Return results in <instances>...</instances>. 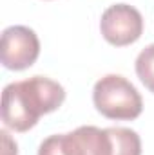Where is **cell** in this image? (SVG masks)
Wrapping results in <instances>:
<instances>
[{
    "label": "cell",
    "mask_w": 154,
    "mask_h": 155,
    "mask_svg": "<svg viewBox=\"0 0 154 155\" xmlns=\"http://www.w3.org/2000/svg\"><path fill=\"white\" fill-rule=\"evenodd\" d=\"M65 101V88L45 76L13 81L2 92V121L15 132L31 130L40 117L51 114Z\"/></svg>",
    "instance_id": "1"
},
{
    "label": "cell",
    "mask_w": 154,
    "mask_h": 155,
    "mask_svg": "<svg viewBox=\"0 0 154 155\" xmlns=\"http://www.w3.org/2000/svg\"><path fill=\"white\" fill-rule=\"evenodd\" d=\"M93 103L103 117L114 121H132L143 110L138 88L120 74H107L94 83Z\"/></svg>",
    "instance_id": "2"
},
{
    "label": "cell",
    "mask_w": 154,
    "mask_h": 155,
    "mask_svg": "<svg viewBox=\"0 0 154 155\" xmlns=\"http://www.w3.org/2000/svg\"><path fill=\"white\" fill-rule=\"evenodd\" d=\"M38 155H105V134L98 126H80L69 134H54L40 143Z\"/></svg>",
    "instance_id": "3"
},
{
    "label": "cell",
    "mask_w": 154,
    "mask_h": 155,
    "mask_svg": "<svg viewBox=\"0 0 154 155\" xmlns=\"http://www.w3.org/2000/svg\"><path fill=\"white\" fill-rule=\"evenodd\" d=\"M100 31L107 43L114 47H125L138 41L143 33L142 13L129 4L109 5L102 13Z\"/></svg>",
    "instance_id": "4"
},
{
    "label": "cell",
    "mask_w": 154,
    "mask_h": 155,
    "mask_svg": "<svg viewBox=\"0 0 154 155\" xmlns=\"http://www.w3.org/2000/svg\"><path fill=\"white\" fill-rule=\"evenodd\" d=\"M40 56V40L26 25H11L4 29L0 40V60L9 71H26Z\"/></svg>",
    "instance_id": "5"
},
{
    "label": "cell",
    "mask_w": 154,
    "mask_h": 155,
    "mask_svg": "<svg viewBox=\"0 0 154 155\" xmlns=\"http://www.w3.org/2000/svg\"><path fill=\"white\" fill-rule=\"evenodd\" d=\"M111 155H142V139L140 135L123 126H111Z\"/></svg>",
    "instance_id": "6"
},
{
    "label": "cell",
    "mask_w": 154,
    "mask_h": 155,
    "mask_svg": "<svg viewBox=\"0 0 154 155\" xmlns=\"http://www.w3.org/2000/svg\"><path fill=\"white\" fill-rule=\"evenodd\" d=\"M136 74L145 88L154 94V43L147 45L136 58Z\"/></svg>",
    "instance_id": "7"
},
{
    "label": "cell",
    "mask_w": 154,
    "mask_h": 155,
    "mask_svg": "<svg viewBox=\"0 0 154 155\" xmlns=\"http://www.w3.org/2000/svg\"><path fill=\"white\" fill-rule=\"evenodd\" d=\"M2 141H4V155H16V143L9 137V134L5 130L0 132Z\"/></svg>",
    "instance_id": "8"
}]
</instances>
